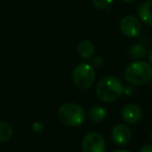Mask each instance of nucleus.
<instances>
[{"mask_svg": "<svg viewBox=\"0 0 152 152\" xmlns=\"http://www.w3.org/2000/svg\"><path fill=\"white\" fill-rule=\"evenodd\" d=\"M124 86L121 80L117 77L108 76L102 78L96 86V96L102 102H109L116 100L122 95Z\"/></svg>", "mask_w": 152, "mask_h": 152, "instance_id": "1", "label": "nucleus"}, {"mask_svg": "<svg viewBox=\"0 0 152 152\" xmlns=\"http://www.w3.org/2000/svg\"><path fill=\"white\" fill-rule=\"evenodd\" d=\"M124 78L132 85H144L151 81L152 66L145 61H134L126 66Z\"/></svg>", "mask_w": 152, "mask_h": 152, "instance_id": "2", "label": "nucleus"}, {"mask_svg": "<svg viewBox=\"0 0 152 152\" xmlns=\"http://www.w3.org/2000/svg\"><path fill=\"white\" fill-rule=\"evenodd\" d=\"M85 111L77 104H65L60 107L58 117L63 124L67 126H78L85 120Z\"/></svg>", "mask_w": 152, "mask_h": 152, "instance_id": "3", "label": "nucleus"}, {"mask_svg": "<svg viewBox=\"0 0 152 152\" xmlns=\"http://www.w3.org/2000/svg\"><path fill=\"white\" fill-rule=\"evenodd\" d=\"M95 70L89 63H79L72 70V81L80 89H89L95 82Z\"/></svg>", "mask_w": 152, "mask_h": 152, "instance_id": "4", "label": "nucleus"}, {"mask_svg": "<svg viewBox=\"0 0 152 152\" xmlns=\"http://www.w3.org/2000/svg\"><path fill=\"white\" fill-rule=\"evenodd\" d=\"M106 142L104 137L96 132L87 134L82 143L83 152H104Z\"/></svg>", "mask_w": 152, "mask_h": 152, "instance_id": "5", "label": "nucleus"}, {"mask_svg": "<svg viewBox=\"0 0 152 152\" xmlns=\"http://www.w3.org/2000/svg\"><path fill=\"white\" fill-rule=\"evenodd\" d=\"M120 30L125 36L130 38H136L142 32V24L141 21L134 16H125L121 19L120 24Z\"/></svg>", "mask_w": 152, "mask_h": 152, "instance_id": "6", "label": "nucleus"}, {"mask_svg": "<svg viewBox=\"0 0 152 152\" xmlns=\"http://www.w3.org/2000/svg\"><path fill=\"white\" fill-rule=\"evenodd\" d=\"M132 138V132L125 124H116L112 129V140L117 146H125Z\"/></svg>", "mask_w": 152, "mask_h": 152, "instance_id": "7", "label": "nucleus"}, {"mask_svg": "<svg viewBox=\"0 0 152 152\" xmlns=\"http://www.w3.org/2000/svg\"><path fill=\"white\" fill-rule=\"evenodd\" d=\"M121 116L127 123H138L142 118V110L134 104H126L121 111Z\"/></svg>", "mask_w": 152, "mask_h": 152, "instance_id": "8", "label": "nucleus"}, {"mask_svg": "<svg viewBox=\"0 0 152 152\" xmlns=\"http://www.w3.org/2000/svg\"><path fill=\"white\" fill-rule=\"evenodd\" d=\"M138 17L143 23L148 26H152V1L147 0L139 5L137 10Z\"/></svg>", "mask_w": 152, "mask_h": 152, "instance_id": "9", "label": "nucleus"}, {"mask_svg": "<svg viewBox=\"0 0 152 152\" xmlns=\"http://www.w3.org/2000/svg\"><path fill=\"white\" fill-rule=\"evenodd\" d=\"M78 54L84 60H90L94 55V45L91 40L83 39L78 45Z\"/></svg>", "mask_w": 152, "mask_h": 152, "instance_id": "10", "label": "nucleus"}, {"mask_svg": "<svg viewBox=\"0 0 152 152\" xmlns=\"http://www.w3.org/2000/svg\"><path fill=\"white\" fill-rule=\"evenodd\" d=\"M88 116L92 121L100 122L106 118V110H104L102 107L93 106V107H91L90 110H89Z\"/></svg>", "mask_w": 152, "mask_h": 152, "instance_id": "11", "label": "nucleus"}, {"mask_svg": "<svg viewBox=\"0 0 152 152\" xmlns=\"http://www.w3.org/2000/svg\"><path fill=\"white\" fill-rule=\"evenodd\" d=\"M128 53H129V55L134 59H138V60H139V59H143V58H145V57H146L147 50H146V48H145V47L142 46V45L134 44L129 48Z\"/></svg>", "mask_w": 152, "mask_h": 152, "instance_id": "12", "label": "nucleus"}, {"mask_svg": "<svg viewBox=\"0 0 152 152\" xmlns=\"http://www.w3.org/2000/svg\"><path fill=\"white\" fill-rule=\"evenodd\" d=\"M12 136V128L8 123L0 121V142H6Z\"/></svg>", "mask_w": 152, "mask_h": 152, "instance_id": "13", "label": "nucleus"}, {"mask_svg": "<svg viewBox=\"0 0 152 152\" xmlns=\"http://www.w3.org/2000/svg\"><path fill=\"white\" fill-rule=\"evenodd\" d=\"M91 1L95 7L99 8V10H107L113 3L114 0H91Z\"/></svg>", "mask_w": 152, "mask_h": 152, "instance_id": "14", "label": "nucleus"}, {"mask_svg": "<svg viewBox=\"0 0 152 152\" xmlns=\"http://www.w3.org/2000/svg\"><path fill=\"white\" fill-rule=\"evenodd\" d=\"M102 64H104V59H102L100 56L95 57V58L93 59V61H92V66H93L94 68H99V67H102Z\"/></svg>", "mask_w": 152, "mask_h": 152, "instance_id": "15", "label": "nucleus"}, {"mask_svg": "<svg viewBox=\"0 0 152 152\" xmlns=\"http://www.w3.org/2000/svg\"><path fill=\"white\" fill-rule=\"evenodd\" d=\"M32 129H33V132H42V130H44V124L39 121L34 122V123L32 124Z\"/></svg>", "mask_w": 152, "mask_h": 152, "instance_id": "16", "label": "nucleus"}, {"mask_svg": "<svg viewBox=\"0 0 152 152\" xmlns=\"http://www.w3.org/2000/svg\"><path fill=\"white\" fill-rule=\"evenodd\" d=\"M140 152H152V145L150 144H145L141 147Z\"/></svg>", "mask_w": 152, "mask_h": 152, "instance_id": "17", "label": "nucleus"}, {"mask_svg": "<svg viewBox=\"0 0 152 152\" xmlns=\"http://www.w3.org/2000/svg\"><path fill=\"white\" fill-rule=\"evenodd\" d=\"M148 58H149V62H150V65L152 66V50L150 51V52H149Z\"/></svg>", "mask_w": 152, "mask_h": 152, "instance_id": "18", "label": "nucleus"}, {"mask_svg": "<svg viewBox=\"0 0 152 152\" xmlns=\"http://www.w3.org/2000/svg\"><path fill=\"white\" fill-rule=\"evenodd\" d=\"M113 152H129V151H127V150H114Z\"/></svg>", "mask_w": 152, "mask_h": 152, "instance_id": "19", "label": "nucleus"}, {"mask_svg": "<svg viewBox=\"0 0 152 152\" xmlns=\"http://www.w3.org/2000/svg\"><path fill=\"white\" fill-rule=\"evenodd\" d=\"M121 1L125 2V3H128V2H132V1H134V0H121Z\"/></svg>", "mask_w": 152, "mask_h": 152, "instance_id": "20", "label": "nucleus"}, {"mask_svg": "<svg viewBox=\"0 0 152 152\" xmlns=\"http://www.w3.org/2000/svg\"><path fill=\"white\" fill-rule=\"evenodd\" d=\"M150 139H151V141H152V130H151V134H150Z\"/></svg>", "mask_w": 152, "mask_h": 152, "instance_id": "21", "label": "nucleus"}, {"mask_svg": "<svg viewBox=\"0 0 152 152\" xmlns=\"http://www.w3.org/2000/svg\"><path fill=\"white\" fill-rule=\"evenodd\" d=\"M151 81H152V79H151Z\"/></svg>", "mask_w": 152, "mask_h": 152, "instance_id": "22", "label": "nucleus"}]
</instances>
